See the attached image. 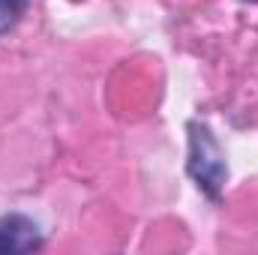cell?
Listing matches in <instances>:
<instances>
[{
  "label": "cell",
  "instance_id": "obj_1",
  "mask_svg": "<svg viewBox=\"0 0 258 255\" xmlns=\"http://www.w3.org/2000/svg\"><path fill=\"white\" fill-rule=\"evenodd\" d=\"M189 177L195 180V186L204 192L210 201H219L222 189L228 183V162L225 153L213 135V129L201 120L189 123V159H186Z\"/></svg>",
  "mask_w": 258,
  "mask_h": 255
},
{
  "label": "cell",
  "instance_id": "obj_2",
  "mask_svg": "<svg viewBox=\"0 0 258 255\" xmlns=\"http://www.w3.org/2000/svg\"><path fill=\"white\" fill-rule=\"evenodd\" d=\"M39 246H42V231L30 216H24V213H3L0 216V252L21 255L36 252Z\"/></svg>",
  "mask_w": 258,
  "mask_h": 255
},
{
  "label": "cell",
  "instance_id": "obj_3",
  "mask_svg": "<svg viewBox=\"0 0 258 255\" xmlns=\"http://www.w3.org/2000/svg\"><path fill=\"white\" fill-rule=\"evenodd\" d=\"M27 6H30V0H0V36L21 21Z\"/></svg>",
  "mask_w": 258,
  "mask_h": 255
},
{
  "label": "cell",
  "instance_id": "obj_4",
  "mask_svg": "<svg viewBox=\"0 0 258 255\" xmlns=\"http://www.w3.org/2000/svg\"><path fill=\"white\" fill-rule=\"evenodd\" d=\"M246 3H258V0H246Z\"/></svg>",
  "mask_w": 258,
  "mask_h": 255
}]
</instances>
